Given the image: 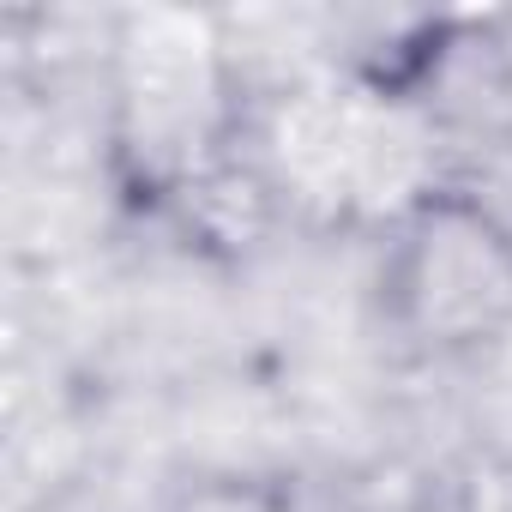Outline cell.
<instances>
[{
  "instance_id": "obj_1",
  "label": "cell",
  "mask_w": 512,
  "mask_h": 512,
  "mask_svg": "<svg viewBox=\"0 0 512 512\" xmlns=\"http://www.w3.org/2000/svg\"><path fill=\"white\" fill-rule=\"evenodd\" d=\"M374 308L422 362L494 356L512 338V211L470 181L422 187L380 241Z\"/></svg>"
},
{
  "instance_id": "obj_2",
  "label": "cell",
  "mask_w": 512,
  "mask_h": 512,
  "mask_svg": "<svg viewBox=\"0 0 512 512\" xmlns=\"http://www.w3.org/2000/svg\"><path fill=\"white\" fill-rule=\"evenodd\" d=\"M157 512H302L296 488L272 470H241V464H217V470H193L181 476Z\"/></svg>"
}]
</instances>
